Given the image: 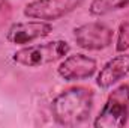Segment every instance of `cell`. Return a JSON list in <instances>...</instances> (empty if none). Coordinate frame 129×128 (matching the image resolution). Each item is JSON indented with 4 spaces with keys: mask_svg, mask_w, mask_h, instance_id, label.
<instances>
[{
    "mask_svg": "<svg viewBox=\"0 0 129 128\" xmlns=\"http://www.w3.org/2000/svg\"><path fill=\"white\" fill-rule=\"evenodd\" d=\"M95 92L87 86H71L62 91L51 102L54 121L63 127H77L92 113Z\"/></svg>",
    "mask_w": 129,
    "mask_h": 128,
    "instance_id": "6da1fadb",
    "label": "cell"
},
{
    "mask_svg": "<svg viewBox=\"0 0 129 128\" xmlns=\"http://www.w3.org/2000/svg\"><path fill=\"white\" fill-rule=\"evenodd\" d=\"M69 51H71V47L66 41L56 39V41H50L44 44L23 47L12 54V60L21 66L38 68V66H44V65L62 60L63 57L68 56Z\"/></svg>",
    "mask_w": 129,
    "mask_h": 128,
    "instance_id": "7a4b0ae2",
    "label": "cell"
},
{
    "mask_svg": "<svg viewBox=\"0 0 129 128\" xmlns=\"http://www.w3.org/2000/svg\"><path fill=\"white\" fill-rule=\"evenodd\" d=\"M129 118V84H120L110 92L104 107L96 116L93 127L96 128H122Z\"/></svg>",
    "mask_w": 129,
    "mask_h": 128,
    "instance_id": "3957f363",
    "label": "cell"
},
{
    "mask_svg": "<svg viewBox=\"0 0 129 128\" xmlns=\"http://www.w3.org/2000/svg\"><path fill=\"white\" fill-rule=\"evenodd\" d=\"M84 0H32L24 6V17L32 20L54 21L74 12Z\"/></svg>",
    "mask_w": 129,
    "mask_h": 128,
    "instance_id": "277c9868",
    "label": "cell"
},
{
    "mask_svg": "<svg viewBox=\"0 0 129 128\" xmlns=\"http://www.w3.org/2000/svg\"><path fill=\"white\" fill-rule=\"evenodd\" d=\"M113 29L101 21L86 23L74 29V39L77 45L89 51H101L108 48L113 42Z\"/></svg>",
    "mask_w": 129,
    "mask_h": 128,
    "instance_id": "5b68a950",
    "label": "cell"
},
{
    "mask_svg": "<svg viewBox=\"0 0 129 128\" xmlns=\"http://www.w3.org/2000/svg\"><path fill=\"white\" fill-rule=\"evenodd\" d=\"M53 32V24L50 21L33 20V21H20L14 23L8 32L6 41L14 45H27L33 41L48 36Z\"/></svg>",
    "mask_w": 129,
    "mask_h": 128,
    "instance_id": "8992f818",
    "label": "cell"
},
{
    "mask_svg": "<svg viewBox=\"0 0 129 128\" xmlns=\"http://www.w3.org/2000/svg\"><path fill=\"white\" fill-rule=\"evenodd\" d=\"M98 63L90 56L83 53H77L72 56L63 57L57 68V74L64 81H80L90 78L96 72Z\"/></svg>",
    "mask_w": 129,
    "mask_h": 128,
    "instance_id": "52a82bcc",
    "label": "cell"
},
{
    "mask_svg": "<svg viewBox=\"0 0 129 128\" xmlns=\"http://www.w3.org/2000/svg\"><path fill=\"white\" fill-rule=\"evenodd\" d=\"M129 75V54L120 53L110 59L96 75V84L101 89H110Z\"/></svg>",
    "mask_w": 129,
    "mask_h": 128,
    "instance_id": "ba28073f",
    "label": "cell"
},
{
    "mask_svg": "<svg viewBox=\"0 0 129 128\" xmlns=\"http://www.w3.org/2000/svg\"><path fill=\"white\" fill-rule=\"evenodd\" d=\"M129 5V0H92L89 6V14L93 17H102L110 12L123 9Z\"/></svg>",
    "mask_w": 129,
    "mask_h": 128,
    "instance_id": "9c48e42d",
    "label": "cell"
},
{
    "mask_svg": "<svg viewBox=\"0 0 129 128\" xmlns=\"http://www.w3.org/2000/svg\"><path fill=\"white\" fill-rule=\"evenodd\" d=\"M129 50V21H123L119 26L117 30V42H116V51L125 53Z\"/></svg>",
    "mask_w": 129,
    "mask_h": 128,
    "instance_id": "30bf717a",
    "label": "cell"
},
{
    "mask_svg": "<svg viewBox=\"0 0 129 128\" xmlns=\"http://www.w3.org/2000/svg\"><path fill=\"white\" fill-rule=\"evenodd\" d=\"M11 12V3L8 0H0V15H6Z\"/></svg>",
    "mask_w": 129,
    "mask_h": 128,
    "instance_id": "8fae6325",
    "label": "cell"
}]
</instances>
